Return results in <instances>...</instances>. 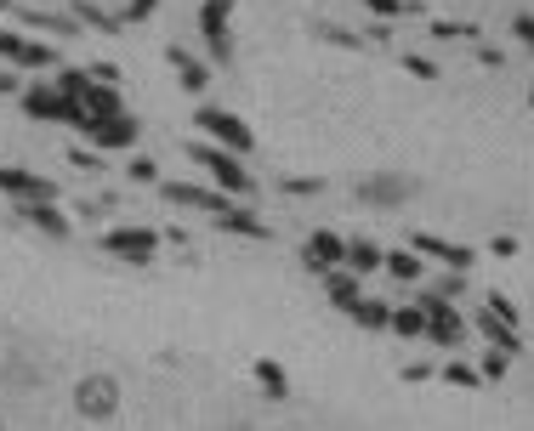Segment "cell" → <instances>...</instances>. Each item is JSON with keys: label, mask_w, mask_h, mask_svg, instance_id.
<instances>
[{"label": "cell", "mask_w": 534, "mask_h": 431, "mask_svg": "<svg viewBox=\"0 0 534 431\" xmlns=\"http://www.w3.org/2000/svg\"><path fill=\"white\" fill-rule=\"evenodd\" d=\"M188 154L205 165V176H211L222 193H233V199H256V182H250V171H245V159H239V154L216 148V142H194Z\"/></svg>", "instance_id": "obj_1"}, {"label": "cell", "mask_w": 534, "mask_h": 431, "mask_svg": "<svg viewBox=\"0 0 534 431\" xmlns=\"http://www.w3.org/2000/svg\"><path fill=\"white\" fill-rule=\"evenodd\" d=\"M194 125L205 131V137H216V148H228V154H250V148H256V131H250L239 114H228V108H216V103L199 108Z\"/></svg>", "instance_id": "obj_2"}, {"label": "cell", "mask_w": 534, "mask_h": 431, "mask_svg": "<svg viewBox=\"0 0 534 431\" xmlns=\"http://www.w3.org/2000/svg\"><path fill=\"white\" fill-rule=\"evenodd\" d=\"M415 307L427 312V341H438V346H461L466 318L455 312V301H449V295H438V290H432V295H421Z\"/></svg>", "instance_id": "obj_3"}, {"label": "cell", "mask_w": 534, "mask_h": 431, "mask_svg": "<svg viewBox=\"0 0 534 431\" xmlns=\"http://www.w3.org/2000/svg\"><path fill=\"white\" fill-rule=\"evenodd\" d=\"M103 250L108 256H120V261H131V267H148L154 250H160V233H154V227H108Z\"/></svg>", "instance_id": "obj_4"}, {"label": "cell", "mask_w": 534, "mask_h": 431, "mask_svg": "<svg viewBox=\"0 0 534 431\" xmlns=\"http://www.w3.org/2000/svg\"><path fill=\"white\" fill-rule=\"evenodd\" d=\"M228 18H233V0H205V6H199V35H205V52H211L216 63H228L233 57Z\"/></svg>", "instance_id": "obj_5"}, {"label": "cell", "mask_w": 534, "mask_h": 431, "mask_svg": "<svg viewBox=\"0 0 534 431\" xmlns=\"http://www.w3.org/2000/svg\"><path fill=\"white\" fill-rule=\"evenodd\" d=\"M18 103L29 120H69V97H63V86H46V80H35V86H23L18 91Z\"/></svg>", "instance_id": "obj_6"}, {"label": "cell", "mask_w": 534, "mask_h": 431, "mask_svg": "<svg viewBox=\"0 0 534 431\" xmlns=\"http://www.w3.org/2000/svg\"><path fill=\"white\" fill-rule=\"evenodd\" d=\"M74 403H80L86 420H108V414L120 409V386H114L108 375H86L80 380V392H74Z\"/></svg>", "instance_id": "obj_7"}, {"label": "cell", "mask_w": 534, "mask_h": 431, "mask_svg": "<svg viewBox=\"0 0 534 431\" xmlns=\"http://www.w3.org/2000/svg\"><path fill=\"white\" fill-rule=\"evenodd\" d=\"M160 199L165 205H188V210H222L233 199V193H222V188H194V182H160Z\"/></svg>", "instance_id": "obj_8"}, {"label": "cell", "mask_w": 534, "mask_h": 431, "mask_svg": "<svg viewBox=\"0 0 534 431\" xmlns=\"http://www.w3.org/2000/svg\"><path fill=\"white\" fill-rule=\"evenodd\" d=\"M307 267H313V273H336V267H347V244L336 239V233H330V227H319V233H313V239H307Z\"/></svg>", "instance_id": "obj_9"}, {"label": "cell", "mask_w": 534, "mask_h": 431, "mask_svg": "<svg viewBox=\"0 0 534 431\" xmlns=\"http://www.w3.org/2000/svg\"><path fill=\"white\" fill-rule=\"evenodd\" d=\"M137 137H143V125L131 120V114H114V120L86 125V142H91V148H131Z\"/></svg>", "instance_id": "obj_10"}, {"label": "cell", "mask_w": 534, "mask_h": 431, "mask_svg": "<svg viewBox=\"0 0 534 431\" xmlns=\"http://www.w3.org/2000/svg\"><path fill=\"white\" fill-rule=\"evenodd\" d=\"M18 216H23V222H35L46 239H69V233H74L69 216L57 210V199H29V205H18Z\"/></svg>", "instance_id": "obj_11"}, {"label": "cell", "mask_w": 534, "mask_h": 431, "mask_svg": "<svg viewBox=\"0 0 534 431\" xmlns=\"http://www.w3.org/2000/svg\"><path fill=\"white\" fill-rule=\"evenodd\" d=\"M0 193H12L18 205H29V199H57L52 182H40L35 171H12V165H0Z\"/></svg>", "instance_id": "obj_12"}, {"label": "cell", "mask_w": 534, "mask_h": 431, "mask_svg": "<svg viewBox=\"0 0 534 431\" xmlns=\"http://www.w3.org/2000/svg\"><path fill=\"white\" fill-rule=\"evenodd\" d=\"M410 250H421V256H432V261H444V267H455V273H466V267H472V250H466V244L432 239V233H415Z\"/></svg>", "instance_id": "obj_13"}, {"label": "cell", "mask_w": 534, "mask_h": 431, "mask_svg": "<svg viewBox=\"0 0 534 431\" xmlns=\"http://www.w3.org/2000/svg\"><path fill=\"white\" fill-rule=\"evenodd\" d=\"M358 199L364 205H398V199H410V182L404 176H375V182H358Z\"/></svg>", "instance_id": "obj_14"}, {"label": "cell", "mask_w": 534, "mask_h": 431, "mask_svg": "<svg viewBox=\"0 0 534 431\" xmlns=\"http://www.w3.org/2000/svg\"><path fill=\"white\" fill-rule=\"evenodd\" d=\"M472 324H478V335H483L489 346H500V352H523V335H517L512 324H500V318H495L489 307H483L478 318H472Z\"/></svg>", "instance_id": "obj_15"}, {"label": "cell", "mask_w": 534, "mask_h": 431, "mask_svg": "<svg viewBox=\"0 0 534 431\" xmlns=\"http://www.w3.org/2000/svg\"><path fill=\"white\" fill-rule=\"evenodd\" d=\"M165 63L182 74V86H188V91H205V80H211V74H205V63H199L188 46H165Z\"/></svg>", "instance_id": "obj_16"}, {"label": "cell", "mask_w": 534, "mask_h": 431, "mask_svg": "<svg viewBox=\"0 0 534 431\" xmlns=\"http://www.w3.org/2000/svg\"><path fill=\"white\" fill-rule=\"evenodd\" d=\"M216 227H222V233H245V239H267V227L256 222V216H250L245 205H233V199H228L222 210H216Z\"/></svg>", "instance_id": "obj_17"}, {"label": "cell", "mask_w": 534, "mask_h": 431, "mask_svg": "<svg viewBox=\"0 0 534 431\" xmlns=\"http://www.w3.org/2000/svg\"><path fill=\"white\" fill-rule=\"evenodd\" d=\"M358 278H364V273H353V267H336V273H324V284H330V301H336V307L353 312V301L364 295V284H358Z\"/></svg>", "instance_id": "obj_18"}, {"label": "cell", "mask_w": 534, "mask_h": 431, "mask_svg": "<svg viewBox=\"0 0 534 431\" xmlns=\"http://www.w3.org/2000/svg\"><path fill=\"white\" fill-rule=\"evenodd\" d=\"M421 261H427L421 250H387V261H381V273H392L398 284H410V278H421V273H427Z\"/></svg>", "instance_id": "obj_19"}, {"label": "cell", "mask_w": 534, "mask_h": 431, "mask_svg": "<svg viewBox=\"0 0 534 431\" xmlns=\"http://www.w3.org/2000/svg\"><path fill=\"white\" fill-rule=\"evenodd\" d=\"M381 261H387V250L370 239H347V267L353 273H381Z\"/></svg>", "instance_id": "obj_20"}, {"label": "cell", "mask_w": 534, "mask_h": 431, "mask_svg": "<svg viewBox=\"0 0 534 431\" xmlns=\"http://www.w3.org/2000/svg\"><path fill=\"white\" fill-rule=\"evenodd\" d=\"M387 318H392L387 301H370V295H358V301H353V324H358V329L381 335V329H387Z\"/></svg>", "instance_id": "obj_21"}, {"label": "cell", "mask_w": 534, "mask_h": 431, "mask_svg": "<svg viewBox=\"0 0 534 431\" xmlns=\"http://www.w3.org/2000/svg\"><path fill=\"white\" fill-rule=\"evenodd\" d=\"M387 329L392 335H404V341H421V335H427V312L421 307H392Z\"/></svg>", "instance_id": "obj_22"}, {"label": "cell", "mask_w": 534, "mask_h": 431, "mask_svg": "<svg viewBox=\"0 0 534 431\" xmlns=\"http://www.w3.org/2000/svg\"><path fill=\"white\" fill-rule=\"evenodd\" d=\"M256 386H262L267 397H290V380H285V369H279L273 358H262V363H256Z\"/></svg>", "instance_id": "obj_23"}, {"label": "cell", "mask_w": 534, "mask_h": 431, "mask_svg": "<svg viewBox=\"0 0 534 431\" xmlns=\"http://www.w3.org/2000/svg\"><path fill=\"white\" fill-rule=\"evenodd\" d=\"M74 23H91V29H103V35H114V29H120V18H114V12L86 6V0H74Z\"/></svg>", "instance_id": "obj_24"}, {"label": "cell", "mask_w": 534, "mask_h": 431, "mask_svg": "<svg viewBox=\"0 0 534 431\" xmlns=\"http://www.w3.org/2000/svg\"><path fill=\"white\" fill-rule=\"evenodd\" d=\"M364 6H370V12H375L381 23H392V18H415V12H421V0H364Z\"/></svg>", "instance_id": "obj_25"}, {"label": "cell", "mask_w": 534, "mask_h": 431, "mask_svg": "<svg viewBox=\"0 0 534 431\" xmlns=\"http://www.w3.org/2000/svg\"><path fill=\"white\" fill-rule=\"evenodd\" d=\"M506 369H512V352H500V346H489L478 358V375L483 380H506Z\"/></svg>", "instance_id": "obj_26"}, {"label": "cell", "mask_w": 534, "mask_h": 431, "mask_svg": "<svg viewBox=\"0 0 534 431\" xmlns=\"http://www.w3.org/2000/svg\"><path fill=\"white\" fill-rule=\"evenodd\" d=\"M438 375H444L449 386H466V392H472V386H483V375H478V369H472V363H444Z\"/></svg>", "instance_id": "obj_27"}, {"label": "cell", "mask_w": 534, "mask_h": 431, "mask_svg": "<svg viewBox=\"0 0 534 431\" xmlns=\"http://www.w3.org/2000/svg\"><path fill=\"white\" fill-rule=\"evenodd\" d=\"M432 40H478L472 23H432Z\"/></svg>", "instance_id": "obj_28"}, {"label": "cell", "mask_w": 534, "mask_h": 431, "mask_svg": "<svg viewBox=\"0 0 534 431\" xmlns=\"http://www.w3.org/2000/svg\"><path fill=\"white\" fill-rule=\"evenodd\" d=\"M154 12H160V0H125L120 23H143V18H154Z\"/></svg>", "instance_id": "obj_29"}, {"label": "cell", "mask_w": 534, "mask_h": 431, "mask_svg": "<svg viewBox=\"0 0 534 431\" xmlns=\"http://www.w3.org/2000/svg\"><path fill=\"white\" fill-rule=\"evenodd\" d=\"M404 69H410L415 80H438V63H432V57H421V52H410V57H404Z\"/></svg>", "instance_id": "obj_30"}, {"label": "cell", "mask_w": 534, "mask_h": 431, "mask_svg": "<svg viewBox=\"0 0 534 431\" xmlns=\"http://www.w3.org/2000/svg\"><path fill=\"white\" fill-rule=\"evenodd\" d=\"M313 35L336 40V46H358V35H353V29H336V23H313Z\"/></svg>", "instance_id": "obj_31"}, {"label": "cell", "mask_w": 534, "mask_h": 431, "mask_svg": "<svg viewBox=\"0 0 534 431\" xmlns=\"http://www.w3.org/2000/svg\"><path fill=\"white\" fill-rule=\"evenodd\" d=\"M483 307L495 312L500 324H512V329H517V312H512V301H506V295H495V290H489V301H483Z\"/></svg>", "instance_id": "obj_32"}, {"label": "cell", "mask_w": 534, "mask_h": 431, "mask_svg": "<svg viewBox=\"0 0 534 431\" xmlns=\"http://www.w3.org/2000/svg\"><path fill=\"white\" fill-rule=\"evenodd\" d=\"M324 182H313V176H285V193L290 199H307V193H319Z\"/></svg>", "instance_id": "obj_33"}, {"label": "cell", "mask_w": 534, "mask_h": 431, "mask_svg": "<svg viewBox=\"0 0 534 431\" xmlns=\"http://www.w3.org/2000/svg\"><path fill=\"white\" fill-rule=\"evenodd\" d=\"M512 29H517V40H523V46H534V12H517Z\"/></svg>", "instance_id": "obj_34"}, {"label": "cell", "mask_w": 534, "mask_h": 431, "mask_svg": "<svg viewBox=\"0 0 534 431\" xmlns=\"http://www.w3.org/2000/svg\"><path fill=\"white\" fill-rule=\"evenodd\" d=\"M131 182H160V171H154V159H131Z\"/></svg>", "instance_id": "obj_35"}, {"label": "cell", "mask_w": 534, "mask_h": 431, "mask_svg": "<svg viewBox=\"0 0 534 431\" xmlns=\"http://www.w3.org/2000/svg\"><path fill=\"white\" fill-rule=\"evenodd\" d=\"M461 290H466V273H449V278H444V290H438V295H449V301H455Z\"/></svg>", "instance_id": "obj_36"}, {"label": "cell", "mask_w": 534, "mask_h": 431, "mask_svg": "<svg viewBox=\"0 0 534 431\" xmlns=\"http://www.w3.org/2000/svg\"><path fill=\"white\" fill-rule=\"evenodd\" d=\"M427 375H438L432 363H404V380H427Z\"/></svg>", "instance_id": "obj_37"}, {"label": "cell", "mask_w": 534, "mask_h": 431, "mask_svg": "<svg viewBox=\"0 0 534 431\" xmlns=\"http://www.w3.org/2000/svg\"><path fill=\"white\" fill-rule=\"evenodd\" d=\"M69 159L74 165H86V171H97V154H91V148H69Z\"/></svg>", "instance_id": "obj_38"}, {"label": "cell", "mask_w": 534, "mask_h": 431, "mask_svg": "<svg viewBox=\"0 0 534 431\" xmlns=\"http://www.w3.org/2000/svg\"><path fill=\"white\" fill-rule=\"evenodd\" d=\"M6 91H23V86H18V74H12V69H0V97H6Z\"/></svg>", "instance_id": "obj_39"}, {"label": "cell", "mask_w": 534, "mask_h": 431, "mask_svg": "<svg viewBox=\"0 0 534 431\" xmlns=\"http://www.w3.org/2000/svg\"><path fill=\"white\" fill-rule=\"evenodd\" d=\"M529 108H534V91H529Z\"/></svg>", "instance_id": "obj_40"}]
</instances>
